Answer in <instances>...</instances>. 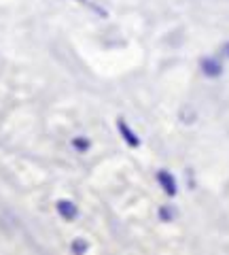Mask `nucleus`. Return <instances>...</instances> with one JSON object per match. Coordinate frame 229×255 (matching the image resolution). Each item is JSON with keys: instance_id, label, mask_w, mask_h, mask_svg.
Returning a JSON list of instances; mask_svg holds the SVG:
<instances>
[{"instance_id": "1", "label": "nucleus", "mask_w": 229, "mask_h": 255, "mask_svg": "<svg viewBox=\"0 0 229 255\" xmlns=\"http://www.w3.org/2000/svg\"><path fill=\"white\" fill-rule=\"evenodd\" d=\"M200 70L204 77L208 79H217L223 75V62H221L219 58H215V55H208V58H202L200 62Z\"/></svg>"}, {"instance_id": "4", "label": "nucleus", "mask_w": 229, "mask_h": 255, "mask_svg": "<svg viewBox=\"0 0 229 255\" xmlns=\"http://www.w3.org/2000/svg\"><path fill=\"white\" fill-rule=\"evenodd\" d=\"M58 213H60V217H64V221H73V219H76L78 209H76L75 202H70V200H60V202H58Z\"/></svg>"}, {"instance_id": "5", "label": "nucleus", "mask_w": 229, "mask_h": 255, "mask_svg": "<svg viewBox=\"0 0 229 255\" xmlns=\"http://www.w3.org/2000/svg\"><path fill=\"white\" fill-rule=\"evenodd\" d=\"M157 215H159L161 221H174L176 219V209L172 204H165V206H161V209L157 211Z\"/></svg>"}, {"instance_id": "3", "label": "nucleus", "mask_w": 229, "mask_h": 255, "mask_svg": "<svg viewBox=\"0 0 229 255\" xmlns=\"http://www.w3.org/2000/svg\"><path fill=\"white\" fill-rule=\"evenodd\" d=\"M117 128H119V132H121V136H123V140L128 142L130 147H138L140 145V138H138V134L132 130V128L128 126L123 122V119H119V122H117Z\"/></svg>"}, {"instance_id": "2", "label": "nucleus", "mask_w": 229, "mask_h": 255, "mask_svg": "<svg viewBox=\"0 0 229 255\" xmlns=\"http://www.w3.org/2000/svg\"><path fill=\"white\" fill-rule=\"evenodd\" d=\"M157 183H159V187L168 196H176L178 194V183H176V179H174V174H172V172L159 170V172H157Z\"/></svg>"}, {"instance_id": "9", "label": "nucleus", "mask_w": 229, "mask_h": 255, "mask_svg": "<svg viewBox=\"0 0 229 255\" xmlns=\"http://www.w3.org/2000/svg\"><path fill=\"white\" fill-rule=\"evenodd\" d=\"M221 53H223V58H229V41L223 45V49H221Z\"/></svg>"}, {"instance_id": "7", "label": "nucleus", "mask_w": 229, "mask_h": 255, "mask_svg": "<svg viewBox=\"0 0 229 255\" xmlns=\"http://www.w3.org/2000/svg\"><path fill=\"white\" fill-rule=\"evenodd\" d=\"M73 147L78 151V153H85V151L91 147V142L87 138H83V136H76V138H73Z\"/></svg>"}, {"instance_id": "8", "label": "nucleus", "mask_w": 229, "mask_h": 255, "mask_svg": "<svg viewBox=\"0 0 229 255\" xmlns=\"http://www.w3.org/2000/svg\"><path fill=\"white\" fill-rule=\"evenodd\" d=\"M85 251H87V243H85V241H75L73 243V253H85Z\"/></svg>"}, {"instance_id": "6", "label": "nucleus", "mask_w": 229, "mask_h": 255, "mask_svg": "<svg viewBox=\"0 0 229 255\" xmlns=\"http://www.w3.org/2000/svg\"><path fill=\"white\" fill-rule=\"evenodd\" d=\"M76 2H81V4H85L87 9H91L96 15H100V17H108V11L106 9H102V6L98 4V2H91V0H76Z\"/></svg>"}]
</instances>
